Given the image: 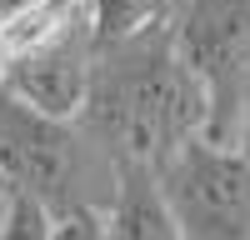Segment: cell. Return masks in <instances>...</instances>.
<instances>
[{"instance_id": "cell-1", "label": "cell", "mask_w": 250, "mask_h": 240, "mask_svg": "<svg viewBox=\"0 0 250 240\" xmlns=\"http://www.w3.org/2000/svg\"><path fill=\"white\" fill-rule=\"evenodd\" d=\"M205 120H210V105L175 45L170 20H155L130 40L100 45L80 125L110 160L160 165L185 140L205 135Z\"/></svg>"}, {"instance_id": "cell-5", "label": "cell", "mask_w": 250, "mask_h": 240, "mask_svg": "<svg viewBox=\"0 0 250 240\" xmlns=\"http://www.w3.org/2000/svg\"><path fill=\"white\" fill-rule=\"evenodd\" d=\"M95 60H100V40L90 25V10H80L70 20H60L55 30L35 35L30 45H20L0 65V85L15 90L20 100H30L45 115L80 120V110L90 100Z\"/></svg>"}, {"instance_id": "cell-10", "label": "cell", "mask_w": 250, "mask_h": 240, "mask_svg": "<svg viewBox=\"0 0 250 240\" xmlns=\"http://www.w3.org/2000/svg\"><path fill=\"white\" fill-rule=\"evenodd\" d=\"M240 150L250 155V95H245V115H240Z\"/></svg>"}, {"instance_id": "cell-3", "label": "cell", "mask_w": 250, "mask_h": 240, "mask_svg": "<svg viewBox=\"0 0 250 240\" xmlns=\"http://www.w3.org/2000/svg\"><path fill=\"white\" fill-rule=\"evenodd\" d=\"M170 25L210 105L205 135L240 145V115L250 95V0H180Z\"/></svg>"}, {"instance_id": "cell-4", "label": "cell", "mask_w": 250, "mask_h": 240, "mask_svg": "<svg viewBox=\"0 0 250 240\" xmlns=\"http://www.w3.org/2000/svg\"><path fill=\"white\" fill-rule=\"evenodd\" d=\"M155 175L185 225V240H250V155L240 145L195 135L165 155Z\"/></svg>"}, {"instance_id": "cell-11", "label": "cell", "mask_w": 250, "mask_h": 240, "mask_svg": "<svg viewBox=\"0 0 250 240\" xmlns=\"http://www.w3.org/2000/svg\"><path fill=\"white\" fill-rule=\"evenodd\" d=\"M5 200H10V180H5V170H0V210H5Z\"/></svg>"}, {"instance_id": "cell-7", "label": "cell", "mask_w": 250, "mask_h": 240, "mask_svg": "<svg viewBox=\"0 0 250 240\" xmlns=\"http://www.w3.org/2000/svg\"><path fill=\"white\" fill-rule=\"evenodd\" d=\"M170 0H90V25L100 45H115V40H130L145 25L165 20Z\"/></svg>"}, {"instance_id": "cell-8", "label": "cell", "mask_w": 250, "mask_h": 240, "mask_svg": "<svg viewBox=\"0 0 250 240\" xmlns=\"http://www.w3.org/2000/svg\"><path fill=\"white\" fill-rule=\"evenodd\" d=\"M50 235H55V210L25 190H10L5 210H0V240H50Z\"/></svg>"}, {"instance_id": "cell-2", "label": "cell", "mask_w": 250, "mask_h": 240, "mask_svg": "<svg viewBox=\"0 0 250 240\" xmlns=\"http://www.w3.org/2000/svg\"><path fill=\"white\" fill-rule=\"evenodd\" d=\"M90 130L80 135L75 120L45 115L30 100L0 85V170H5L10 190L35 195L40 205L65 215L75 205H95L85 195L90 185Z\"/></svg>"}, {"instance_id": "cell-6", "label": "cell", "mask_w": 250, "mask_h": 240, "mask_svg": "<svg viewBox=\"0 0 250 240\" xmlns=\"http://www.w3.org/2000/svg\"><path fill=\"white\" fill-rule=\"evenodd\" d=\"M105 240H185V225L160 185L155 165L115 160L110 205H105Z\"/></svg>"}, {"instance_id": "cell-9", "label": "cell", "mask_w": 250, "mask_h": 240, "mask_svg": "<svg viewBox=\"0 0 250 240\" xmlns=\"http://www.w3.org/2000/svg\"><path fill=\"white\" fill-rule=\"evenodd\" d=\"M50 240H105V210L100 205H75L65 215H55Z\"/></svg>"}]
</instances>
